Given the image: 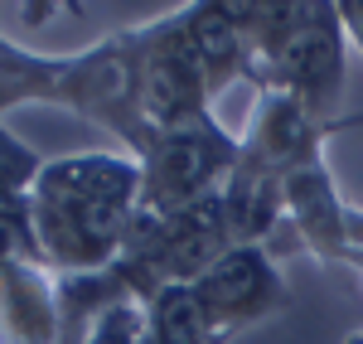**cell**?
<instances>
[{"instance_id":"6da1fadb","label":"cell","mask_w":363,"mask_h":344,"mask_svg":"<svg viewBox=\"0 0 363 344\" xmlns=\"http://www.w3.org/2000/svg\"><path fill=\"white\" fill-rule=\"evenodd\" d=\"M140 209V160L126 150H73L44 165L29 218L58 277H87L116 262Z\"/></svg>"},{"instance_id":"7a4b0ae2","label":"cell","mask_w":363,"mask_h":344,"mask_svg":"<svg viewBox=\"0 0 363 344\" xmlns=\"http://www.w3.org/2000/svg\"><path fill=\"white\" fill-rule=\"evenodd\" d=\"M252 39V87L296 97L320 121H344V73H349V29L330 0H233Z\"/></svg>"},{"instance_id":"3957f363","label":"cell","mask_w":363,"mask_h":344,"mask_svg":"<svg viewBox=\"0 0 363 344\" xmlns=\"http://www.w3.org/2000/svg\"><path fill=\"white\" fill-rule=\"evenodd\" d=\"M242 155V136H233L218 116L155 131L140 150V209L150 213H179L194 204L223 194L228 174Z\"/></svg>"},{"instance_id":"277c9868","label":"cell","mask_w":363,"mask_h":344,"mask_svg":"<svg viewBox=\"0 0 363 344\" xmlns=\"http://www.w3.org/2000/svg\"><path fill=\"white\" fill-rule=\"evenodd\" d=\"M131 49H136L140 116L150 121V131H174V126H194L213 116L208 83L174 25V10L131 29Z\"/></svg>"},{"instance_id":"5b68a950","label":"cell","mask_w":363,"mask_h":344,"mask_svg":"<svg viewBox=\"0 0 363 344\" xmlns=\"http://www.w3.org/2000/svg\"><path fill=\"white\" fill-rule=\"evenodd\" d=\"M189 291L199 296V306L208 311V320L228 340H238L242 330L281 316L291 306L281 262L267 248H228L199 282H189Z\"/></svg>"},{"instance_id":"8992f818","label":"cell","mask_w":363,"mask_h":344,"mask_svg":"<svg viewBox=\"0 0 363 344\" xmlns=\"http://www.w3.org/2000/svg\"><path fill=\"white\" fill-rule=\"evenodd\" d=\"M174 25L184 34L189 54H194L199 73L208 83V97L218 102L233 83H252V39L242 20H238V5L233 0H194V5H179L174 10Z\"/></svg>"},{"instance_id":"52a82bcc","label":"cell","mask_w":363,"mask_h":344,"mask_svg":"<svg viewBox=\"0 0 363 344\" xmlns=\"http://www.w3.org/2000/svg\"><path fill=\"white\" fill-rule=\"evenodd\" d=\"M73 87V54H39L0 34V121L15 107H63Z\"/></svg>"},{"instance_id":"ba28073f","label":"cell","mask_w":363,"mask_h":344,"mask_svg":"<svg viewBox=\"0 0 363 344\" xmlns=\"http://www.w3.org/2000/svg\"><path fill=\"white\" fill-rule=\"evenodd\" d=\"M140 344H233V340L208 320V311L199 306V296L189 287H165L160 296L145 301Z\"/></svg>"},{"instance_id":"9c48e42d","label":"cell","mask_w":363,"mask_h":344,"mask_svg":"<svg viewBox=\"0 0 363 344\" xmlns=\"http://www.w3.org/2000/svg\"><path fill=\"white\" fill-rule=\"evenodd\" d=\"M44 155L0 121V209H29V194L44 174Z\"/></svg>"},{"instance_id":"30bf717a","label":"cell","mask_w":363,"mask_h":344,"mask_svg":"<svg viewBox=\"0 0 363 344\" xmlns=\"http://www.w3.org/2000/svg\"><path fill=\"white\" fill-rule=\"evenodd\" d=\"M15 262H49V257L39 248L29 209H0V267H15Z\"/></svg>"},{"instance_id":"8fae6325","label":"cell","mask_w":363,"mask_h":344,"mask_svg":"<svg viewBox=\"0 0 363 344\" xmlns=\"http://www.w3.org/2000/svg\"><path fill=\"white\" fill-rule=\"evenodd\" d=\"M140 330H145V306L121 301V306L102 311V316L87 325L83 344H140Z\"/></svg>"},{"instance_id":"7c38bea8","label":"cell","mask_w":363,"mask_h":344,"mask_svg":"<svg viewBox=\"0 0 363 344\" xmlns=\"http://www.w3.org/2000/svg\"><path fill=\"white\" fill-rule=\"evenodd\" d=\"M339 20L349 29V44L363 54V0H339Z\"/></svg>"},{"instance_id":"4fadbf2b","label":"cell","mask_w":363,"mask_h":344,"mask_svg":"<svg viewBox=\"0 0 363 344\" xmlns=\"http://www.w3.org/2000/svg\"><path fill=\"white\" fill-rule=\"evenodd\" d=\"M344 344H363V330H359V335H349V340H344Z\"/></svg>"}]
</instances>
